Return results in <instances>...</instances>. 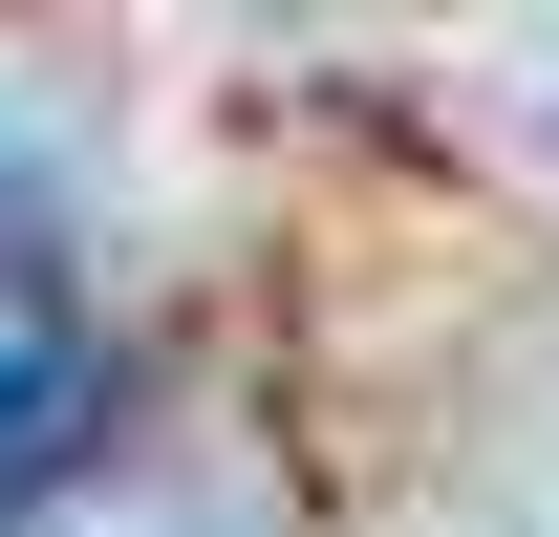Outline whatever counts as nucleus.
Wrapping results in <instances>:
<instances>
[{
	"mask_svg": "<svg viewBox=\"0 0 559 537\" xmlns=\"http://www.w3.org/2000/svg\"><path fill=\"white\" fill-rule=\"evenodd\" d=\"M86 387H108V366H86V301L22 259V237H0V516H22V494L86 452Z\"/></svg>",
	"mask_w": 559,
	"mask_h": 537,
	"instance_id": "1",
	"label": "nucleus"
}]
</instances>
